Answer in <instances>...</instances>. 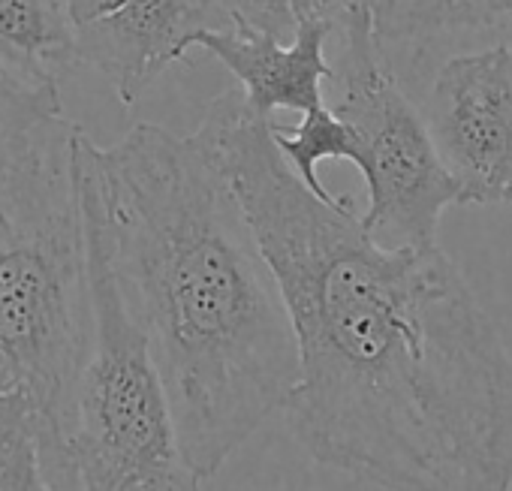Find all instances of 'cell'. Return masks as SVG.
Masks as SVG:
<instances>
[{
  "label": "cell",
  "mask_w": 512,
  "mask_h": 491,
  "mask_svg": "<svg viewBox=\"0 0 512 491\" xmlns=\"http://www.w3.org/2000/svg\"><path fill=\"white\" fill-rule=\"evenodd\" d=\"M335 34L332 22H308L287 46L263 31L241 22L205 31L196 46L214 55L235 79L247 109L272 121L275 112H314L323 103V82H332L335 70L326 58V43Z\"/></svg>",
  "instance_id": "8"
},
{
  "label": "cell",
  "mask_w": 512,
  "mask_h": 491,
  "mask_svg": "<svg viewBox=\"0 0 512 491\" xmlns=\"http://www.w3.org/2000/svg\"><path fill=\"white\" fill-rule=\"evenodd\" d=\"M0 61L28 82L61 88L82 64L64 0H0Z\"/></svg>",
  "instance_id": "10"
},
{
  "label": "cell",
  "mask_w": 512,
  "mask_h": 491,
  "mask_svg": "<svg viewBox=\"0 0 512 491\" xmlns=\"http://www.w3.org/2000/svg\"><path fill=\"white\" fill-rule=\"evenodd\" d=\"M82 64L100 70L124 106L184 61L205 31L232 22L229 0H64Z\"/></svg>",
  "instance_id": "7"
},
{
  "label": "cell",
  "mask_w": 512,
  "mask_h": 491,
  "mask_svg": "<svg viewBox=\"0 0 512 491\" xmlns=\"http://www.w3.org/2000/svg\"><path fill=\"white\" fill-rule=\"evenodd\" d=\"M335 31H341V49L332 64L338 85L332 112L359 139L356 169L368 190L362 226L383 248L437 244L440 217L458 202V184L446 172L419 106L383 55L365 0H353Z\"/></svg>",
  "instance_id": "5"
},
{
  "label": "cell",
  "mask_w": 512,
  "mask_h": 491,
  "mask_svg": "<svg viewBox=\"0 0 512 491\" xmlns=\"http://www.w3.org/2000/svg\"><path fill=\"white\" fill-rule=\"evenodd\" d=\"M58 118H64L61 88L28 82L0 61V148Z\"/></svg>",
  "instance_id": "14"
},
{
  "label": "cell",
  "mask_w": 512,
  "mask_h": 491,
  "mask_svg": "<svg viewBox=\"0 0 512 491\" xmlns=\"http://www.w3.org/2000/svg\"><path fill=\"white\" fill-rule=\"evenodd\" d=\"M241 88L211 100V148L272 266L299 350L284 416L326 467L383 491H512V359L437 248H383L353 199L323 202Z\"/></svg>",
  "instance_id": "1"
},
{
  "label": "cell",
  "mask_w": 512,
  "mask_h": 491,
  "mask_svg": "<svg viewBox=\"0 0 512 491\" xmlns=\"http://www.w3.org/2000/svg\"><path fill=\"white\" fill-rule=\"evenodd\" d=\"M73 133L58 118L0 148V395L43 413L55 485L94 326Z\"/></svg>",
  "instance_id": "3"
},
{
  "label": "cell",
  "mask_w": 512,
  "mask_h": 491,
  "mask_svg": "<svg viewBox=\"0 0 512 491\" xmlns=\"http://www.w3.org/2000/svg\"><path fill=\"white\" fill-rule=\"evenodd\" d=\"M88 272L94 326L64 425L58 491H202L145 335L91 251Z\"/></svg>",
  "instance_id": "4"
},
{
  "label": "cell",
  "mask_w": 512,
  "mask_h": 491,
  "mask_svg": "<svg viewBox=\"0 0 512 491\" xmlns=\"http://www.w3.org/2000/svg\"><path fill=\"white\" fill-rule=\"evenodd\" d=\"M374 37L395 67L488 31H512V0H365Z\"/></svg>",
  "instance_id": "9"
},
{
  "label": "cell",
  "mask_w": 512,
  "mask_h": 491,
  "mask_svg": "<svg viewBox=\"0 0 512 491\" xmlns=\"http://www.w3.org/2000/svg\"><path fill=\"white\" fill-rule=\"evenodd\" d=\"M509 46H512V31H509Z\"/></svg>",
  "instance_id": "15"
},
{
  "label": "cell",
  "mask_w": 512,
  "mask_h": 491,
  "mask_svg": "<svg viewBox=\"0 0 512 491\" xmlns=\"http://www.w3.org/2000/svg\"><path fill=\"white\" fill-rule=\"evenodd\" d=\"M461 205H512V46L440 64L422 106Z\"/></svg>",
  "instance_id": "6"
},
{
  "label": "cell",
  "mask_w": 512,
  "mask_h": 491,
  "mask_svg": "<svg viewBox=\"0 0 512 491\" xmlns=\"http://www.w3.org/2000/svg\"><path fill=\"white\" fill-rule=\"evenodd\" d=\"M275 145L281 157L290 163V169L299 175V181L320 196L323 202H341L344 196H335L320 181V166L326 160H347L359 166V139L353 127L332 112V106H320L314 112H305L296 127L272 124Z\"/></svg>",
  "instance_id": "11"
},
{
  "label": "cell",
  "mask_w": 512,
  "mask_h": 491,
  "mask_svg": "<svg viewBox=\"0 0 512 491\" xmlns=\"http://www.w3.org/2000/svg\"><path fill=\"white\" fill-rule=\"evenodd\" d=\"M353 0H229L232 22L263 31L281 43H293L308 22L338 25Z\"/></svg>",
  "instance_id": "13"
},
{
  "label": "cell",
  "mask_w": 512,
  "mask_h": 491,
  "mask_svg": "<svg viewBox=\"0 0 512 491\" xmlns=\"http://www.w3.org/2000/svg\"><path fill=\"white\" fill-rule=\"evenodd\" d=\"M46 449L43 413L22 395H0V491H58Z\"/></svg>",
  "instance_id": "12"
},
{
  "label": "cell",
  "mask_w": 512,
  "mask_h": 491,
  "mask_svg": "<svg viewBox=\"0 0 512 491\" xmlns=\"http://www.w3.org/2000/svg\"><path fill=\"white\" fill-rule=\"evenodd\" d=\"M73 166L88 251L145 335L184 455L208 479L296 386L278 278L196 133L136 124L100 148L76 127Z\"/></svg>",
  "instance_id": "2"
}]
</instances>
